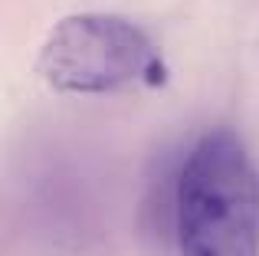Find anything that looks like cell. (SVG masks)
<instances>
[{"mask_svg": "<svg viewBox=\"0 0 259 256\" xmlns=\"http://www.w3.org/2000/svg\"><path fill=\"white\" fill-rule=\"evenodd\" d=\"M181 256H259V171L240 135L210 128L174 174Z\"/></svg>", "mask_w": 259, "mask_h": 256, "instance_id": "6da1fadb", "label": "cell"}, {"mask_svg": "<svg viewBox=\"0 0 259 256\" xmlns=\"http://www.w3.org/2000/svg\"><path fill=\"white\" fill-rule=\"evenodd\" d=\"M36 76L63 96H105L128 86H164L167 66L141 26L115 13H72L43 39Z\"/></svg>", "mask_w": 259, "mask_h": 256, "instance_id": "7a4b0ae2", "label": "cell"}]
</instances>
